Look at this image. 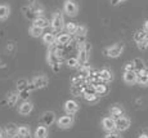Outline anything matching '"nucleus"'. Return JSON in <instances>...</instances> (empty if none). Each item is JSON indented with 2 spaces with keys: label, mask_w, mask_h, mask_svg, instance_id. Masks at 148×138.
<instances>
[{
  "label": "nucleus",
  "mask_w": 148,
  "mask_h": 138,
  "mask_svg": "<svg viewBox=\"0 0 148 138\" xmlns=\"http://www.w3.org/2000/svg\"><path fill=\"white\" fill-rule=\"evenodd\" d=\"M47 62L52 67L53 72H56V74L59 72V70H61V62H62V54L59 52L57 44L49 47L48 53H47Z\"/></svg>",
  "instance_id": "obj_1"
},
{
  "label": "nucleus",
  "mask_w": 148,
  "mask_h": 138,
  "mask_svg": "<svg viewBox=\"0 0 148 138\" xmlns=\"http://www.w3.org/2000/svg\"><path fill=\"white\" fill-rule=\"evenodd\" d=\"M66 26V22H64L63 14L61 12H56L52 16V21H50V27H52L54 34H59Z\"/></svg>",
  "instance_id": "obj_2"
},
{
  "label": "nucleus",
  "mask_w": 148,
  "mask_h": 138,
  "mask_svg": "<svg viewBox=\"0 0 148 138\" xmlns=\"http://www.w3.org/2000/svg\"><path fill=\"white\" fill-rule=\"evenodd\" d=\"M90 50H92V45L90 43L85 41L84 44H81L79 47V50H77V59L80 62V65H88V61H89V54H90Z\"/></svg>",
  "instance_id": "obj_3"
},
{
  "label": "nucleus",
  "mask_w": 148,
  "mask_h": 138,
  "mask_svg": "<svg viewBox=\"0 0 148 138\" xmlns=\"http://www.w3.org/2000/svg\"><path fill=\"white\" fill-rule=\"evenodd\" d=\"M124 48H125V45L122 43H116V44L106 48L104 49V54L107 57H110V58H119L122 54V52H124Z\"/></svg>",
  "instance_id": "obj_4"
},
{
  "label": "nucleus",
  "mask_w": 148,
  "mask_h": 138,
  "mask_svg": "<svg viewBox=\"0 0 148 138\" xmlns=\"http://www.w3.org/2000/svg\"><path fill=\"white\" fill-rule=\"evenodd\" d=\"M63 13H66L68 17H76L79 13V5L73 0H64Z\"/></svg>",
  "instance_id": "obj_5"
},
{
  "label": "nucleus",
  "mask_w": 148,
  "mask_h": 138,
  "mask_svg": "<svg viewBox=\"0 0 148 138\" xmlns=\"http://www.w3.org/2000/svg\"><path fill=\"white\" fill-rule=\"evenodd\" d=\"M73 123V115H70V114H66L64 116H61L58 120H57V125H58L59 129H70L72 128Z\"/></svg>",
  "instance_id": "obj_6"
},
{
  "label": "nucleus",
  "mask_w": 148,
  "mask_h": 138,
  "mask_svg": "<svg viewBox=\"0 0 148 138\" xmlns=\"http://www.w3.org/2000/svg\"><path fill=\"white\" fill-rule=\"evenodd\" d=\"M86 34H88V27L84 25H80L77 27L75 32V38H76V44L80 47L81 44H84L86 41Z\"/></svg>",
  "instance_id": "obj_7"
},
{
  "label": "nucleus",
  "mask_w": 148,
  "mask_h": 138,
  "mask_svg": "<svg viewBox=\"0 0 148 138\" xmlns=\"http://www.w3.org/2000/svg\"><path fill=\"white\" fill-rule=\"evenodd\" d=\"M130 124H132V121H130L129 117L126 116H121L119 117V119H116V130L117 132H125L129 129Z\"/></svg>",
  "instance_id": "obj_8"
},
{
  "label": "nucleus",
  "mask_w": 148,
  "mask_h": 138,
  "mask_svg": "<svg viewBox=\"0 0 148 138\" xmlns=\"http://www.w3.org/2000/svg\"><path fill=\"white\" fill-rule=\"evenodd\" d=\"M64 111H66V114H70V115H75L77 112L79 110H80V105H79L76 101L73 99H68L64 102Z\"/></svg>",
  "instance_id": "obj_9"
},
{
  "label": "nucleus",
  "mask_w": 148,
  "mask_h": 138,
  "mask_svg": "<svg viewBox=\"0 0 148 138\" xmlns=\"http://www.w3.org/2000/svg\"><path fill=\"white\" fill-rule=\"evenodd\" d=\"M18 128L19 126L14 123H9V124L5 125L4 128V134L5 138H16L18 136Z\"/></svg>",
  "instance_id": "obj_10"
},
{
  "label": "nucleus",
  "mask_w": 148,
  "mask_h": 138,
  "mask_svg": "<svg viewBox=\"0 0 148 138\" xmlns=\"http://www.w3.org/2000/svg\"><path fill=\"white\" fill-rule=\"evenodd\" d=\"M102 128L107 132V133H111V132L116 130V120L111 116H107L102 120Z\"/></svg>",
  "instance_id": "obj_11"
},
{
  "label": "nucleus",
  "mask_w": 148,
  "mask_h": 138,
  "mask_svg": "<svg viewBox=\"0 0 148 138\" xmlns=\"http://www.w3.org/2000/svg\"><path fill=\"white\" fill-rule=\"evenodd\" d=\"M31 81L34 83V85H35L36 89H44L48 84H49V80H48V77L45 75H36V76H34Z\"/></svg>",
  "instance_id": "obj_12"
},
{
  "label": "nucleus",
  "mask_w": 148,
  "mask_h": 138,
  "mask_svg": "<svg viewBox=\"0 0 148 138\" xmlns=\"http://www.w3.org/2000/svg\"><path fill=\"white\" fill-rule=\"evenodd\" d=\"M122 79L127 85H133L138 83V74H136V71H124Z\"/></svg>",
  "instance_id": "obj_13"
},
{
  "label": "nucleus",
  "mask_w": 148,
  "mask_h": 138,
  "mask_svg": "<svg viewBox=\"0 0 148 138\" xmlns=\"http://www.w3.org/2000/svg\"><path fill=\"white\" fill-rule=\"evenodd\" d=\"M41 123L47 126H50L56 123V112L53 111H45L41 115Z\"/></svg>",
  "instance_id": "obj_14"
},
{
  "label": "nucleus",
  "mask_w": 148,
  "mask_h": 138,
  "mask_svg": "<svg viewBox=\"0 0 148 138\" xmlns=\"http://www.w3.org/2000/svg\"><path fill=\"white\" fill-rule=\"evenodd\" d=\"M22 10H23V16L26 17L27 19H30V21H34V19L38 17V14H36V7H35V5L28 4L27 7L22 8Z\"/></svg>",
  "instance_id": "obj_15"
},
{
  "label": "nucleus",
  "mask_w": 148,
  "mask_h": 138,
  "mask_svg": "<svg viewBox=\"0 0 148 138\" xmlns=\"http://www.w3.org/2000/svg\"><path fill=\"white\" fill-rule=\"evenodd\" d=\"M32 110H34V103L31 102V101H23V102L19 105V107H18V112L21 114V115H28V114H31L32 112Z\"/></svg>",
  "instance_id": "obj_16"
},
{
  "label": "nucleus",
  "mask_w": 148,
  "mask_h": 138,
  "mask_svg": "<svg viewBox=\"0 0 148 138\" xmlns=\"http://www.w3.org/2000/svg\"><path fill=\"white\" fill-rule=\"evenodd\" d=\"M71 40H72V38H71V34H59V35H57V43L56 44L58 45V47H64V45H68L71 43Z\"/></svg>",
  "instance_id": "obj_17"
},
{
  "label": "nucleus",
  "mask_w": 148,
  "mask_h": 138,
  "mask_svg": "<svg viewBox=\"0 0 148 138\" xmlns=\"http://www.w3.org/2000/svg\"><path fill=\"white\" fill-rule=\"evenodd\" d=\"M42 43L48 47H52L57 43V35L54 32H47L42 35Z\"/></svg>",
  "instance_id": "obj_18"
},
{
  "label": "nucleus",
  "mask_w": 148,
  "mask_h": 138,
  "mask_svg": "<svg viewBox=\"0 0 148 138\" xmlns=\"http://www.w3.org/2000/svg\"><path fill=\"white\" fill-rule=\"evenodd\" d=\"M28 34H30L32 38H40V36L44 35V28L39 27L36 25H31L30 28H28Z\"/></svg>",
  "instance_id": "obj_19"
},
{
  "label": "nucleus",
  "mask_w": 148,
  "mask_h": 138,
  "mask_svg": "<svg viewBox=\"0 0 148 138\" xmlns=\"http://www.w3.org/2000/svg\"><path fill=\"white\" fill-rule=\"evenodd\" d=\"M99 76H101L102 81L104 83H110L113 80V74L111 70H108V68H103V70L99 71Z\"/></svg>",
  "instance_id": "obj_20"
},
{
  "label": "nucleus",
  "mask_w": 148,
  "mask_h": 138,
  "mask_svg": "<svg viewBox=\"0 0 148 138\" xmlns=\"http://www.w3.org/2000/svg\"><path fill=\"white\" fill-rule=\"evenodd\" d=\"M110 116L111 117H113V119H119V117H121V116H124V108L120 107V106H112L111 107V110H110Z\"/></svg>",
  "instance_id": "obj_21"
},
{
  "label": "nucleus",
  "mask_w": 148,
  "mask_h": 138,
  "mask_svg": "<svg viewBox=\"0 0 148 138\" xmlns=\"http://www.w3.org/2000/svg\"><path fill=\"white\" fill-rule=\"evenodd\" d=\"M95 92H97V94H98V96L103 97V96H107V94H108L110 88H108V85L106 84V83L102 81V83H99V84L95 85Z\"/></svg>",
  "instance_id": "obj_22"
},
{
  "label": "nucleus",
  "mask_w": 148,
  "mask_h": 138,
  "mask_svg": "<svg viewBox=\"0 0 148 138\" xmlns=\"http://www.w3.org/2000/svg\"><path fill=\"white\" fill-rule=\"evenodd\" d=\"M10 16V7L7 4H0V21H5Z\"/></svg>",
  "instance_id": "obj_23"
},
{
  "label": "nucleus",
  "mask_w": 148,
  "mask_h": 138,
  "mask_svg": "<svg viewBox=\"0 0 148 138\" xmlns=\"http://www.w3.org/2000/svg\"><path fill=\"white\" fill-rule=\"evenodd\" d=\"M35 138H48V128L47 125H39L35 130V134H34Z\"/></svg>",
  "instance_id": "obj_24"
},
{
  "label": "nucleus",
  "mask_w": 148,
  "mask_h": 138,
  "mask_svg": "<svg viewBox=\"0 0 148 138\" xmlns=\"http://www.w3.org/2000/svg\"><path fill=\"white\" fill-rule=\"evenodd\" d=\"M138 74V84L142 85V87H148V74L147 70L140 71V72H136Z\"/></svg>",
  "instance_id": "obj_25"
},
{
  "label": "nucleus",
  "mask_w": 148,
  "mask_h": 138,
  "mask_svg": "<svg viewBox=\"0 0 148 138\" xmlns=\"http://www.w3.org/2000/svg\"><path fill=\"white\" fill-rule=\"evenodd\" d=\"M32 25H36V26H39V27H41V28H47L48 26H49V21H48L44 16H40V17H36V18L34 19Z\"/></svg>",
  "instance_id": "obj_26"
},
{
  "label": "nucleus",
  "mask_w": 148,
  "mask_h": 138,
  "mask_svg": "<svg viewBox=\"0 0 148 138\" xmlns=\"http://www.w3.org/2000/svg\"><path fill=\"white\" fill-rule=\"evenodd\" d=\"M18 99H19L18 93L12 92V93H9L7 97V106L8 107H13V106H16V103L18 102Z\"/></svg>",
  "instance_id": "obj_27"
},
{
  "label": "nucleus",
  "mask_w": 148,
  "mask_h": 138,
  "mask_svg": "<svg viewBox=\"0 0 148 138\" xmlns=\"http://www.w3.org/2000/svg\"><path fill=\"white\" fill-rule=\"evenodd\" d=\"M18 137L19 138H31V130L30 126L27 125H21L18 128Z\"/></svg>",
  "instance_id": "obj_28"
},
{
  "label": "nucleus",
  "mask_w": 148,
  "mask_h": 138,
  "mask_svg": "<svg viewBox=\"0 0 148 138\" xmlns=\"http://www.w3.org/2000/svg\"><path fill=\"white\" fill-rule=\"evenodd\" d=\"M133 63H134V66H135V71H136V72H140V71L147 70L146 65H144V61L142 58H134V59H133Z\"/></svg>",
  "instance_id": "obj_29"
},
{
  "label": "nucleus",
  "mask_w": 148,
  "mask_h": 138,
  "mask_svg": "<svg viewBox=\"0 0 148 138\" xmlns=\"http://www.w3.org/2000/svg\"><path fill=\"white\" fill-rule=\"evenodd\" d=\"M77 27H79L77 23H75V22H68V23H66V26H64V30H66V32L71 34V35H75Z\"/></svg>",
  "instance_id": "obj_30"
},
{
  "label": "nucleus",
  "mask_w": 148,
  "mask_h": 138,
  "mask_svg": "<svg viewBox=\"0 0 148 138\" xmlns=\"http://www.w3.org/2000/svg\"><path fill=\"white\" fill-rule=\"evenodd\" d=\"M82 97H84V99L86 101V102H89V103H97L99 101V98H101V96H98L97 93L85 94V96H82Z\"/></svg>",
  "instance_id": "obj_31"
},
{
  "label": "nucleus",
  "mask_w": 148,
  "mask_h": 138,
  "mask_svg": "<svg viewBox=\"0 0 148 138\" xmlns=\"http://www.w3.org/2000/svg\"><path fill=\"white\" fill-rule=\"evenodd\" d=\"M67 66L70 68H77V67H80V62H79V59H77V57H71V58H68L67 59Z\"/></svg>",
  "instance_id": "obj_32"
},
{
  "label": "nucleus",
  "mask_w": 148,
  "mask_h": 138,
  "mask_svg": "<svg viewBox=\"0 0 148 138\" xmlns=\"http://www.w3.org/2000/svg\"><path fill=\"white\" fill-rule=\"evenodd\" d=\"M147 34L148 32H146L144 31V28L143 30H138L134 34V40H135V43H139V41H142V40H144L146 39V36H147Z\"/></svg>",
  "instance_id": "obj_33"
},
{
  "label": "nucleus",
  "mask_w": 148,
  "mask_h": 138,
  "mask_svg": "<svg viewBox=\"0 0 148 138\" xmlns=\"http://www.w3.org/2000/svg\"><path fill=\"white\" fill-rule=\"evenodd\" d=\"M28 83H30V81H27L26 79H19L18 81H17V90H18V92L25 90V89L27 88Z\"/></svg>",
  "instance_id": "obj_34"
},
{
  "label": "nucleus",
  "mask_w": 148,
  "mask_h": 138,
  "mask_svg": "<svg viewBox=\"0 0 148 138\" xmlns=\"http://www.w3.org/2000/svg\"><path fill=\"white\" fill-rule=\"evenodd\" d=\"M30 93H31V92L28 90L27 88L25 89V90H22V92H18L19 99H22V101H27V99H28V97H30Z\"/></svg>",
  "instance_id": "obj_35"
},
{
  "label": "nucleus",
  "mask_w": 148,
  "mask_h": 138,
  "mask_svg": "<svg viewBox=\"0 0 148 138\" xmlns=\"http://www.w3.org/2000/svg\"><path fill=\"white\" fill-rule=\"evenodd\" d=\"M124 71H135V66H134V63H133V61L132 62H127L126 65H125Z\"/></svg>",
  "instance_id": "obj_36"
},
{
  "label": "nucleus",
  "mask_w": 148,
  "mask_h": 138,
  "mask_svg": "<svg viewBox=\"0 0 148 138\" xmlns=\"http://www.w3.org/2000/svg\"><path fill=\"white\" fill-rule=\"evenodd\" d=\"M104 138H122L119 133H115V132H111V133H108Z\"/></svg>",
  "instance_id": "obj_37"
},
{
  "label": "nucleus",
  "mask_w": 148,
  "mask_h": 138,
  "mask_svg": "<svg viewBox=\"0 0 148 138\" xmlns=\"http://www.w3.org/2000/svg\"><path fill=\"white\" fill-rule=\"evenodd\" d=\"M110 1H111V4H112V5H113V7H116V5L121 4V3L126 1V0H110Z\"/></svg>",
  "instance_id": "obj_38"
},
{
  "label": "nucleus",
  "mask_w": 148,
  "mask_h": 138,
  "mask_svg": "<svg viewBox=\"0 0 148 138\" xmlns=\"http://www.w3.org/2000/svg\"><path fill=\"white\" fill-rule=\"evenodd\" d=\"M38 1H39V0H27V3H28V4H31V5H35Z\"/></svg>",
  "instance_id": "obj_39"
},
{
  "label": "nucleus",
  "mask_w": 148,
  "mask_h": 138,
  "mask_svg": "<svg viewBox=\"0 0 148 138\" xmlns=\"http://www.w3.org/2000/svg\"><path fill=\"white\" fill-rule=\"evenodd\" d=\"M143 28H144V31L146 32H148V21L144 22V25H143Z\"/></svg>",
  "instance_id": "obj_40"
},
{
  "label": "nucleus",
  "mask_w": 148,
  "mask_h": 138,
  "mask_svg": "<svg viewBox=\"0 0 148 138\" xmlns=\"http://www.w3.org/2000/svg\"><path fill=\"white\" fill-rule=\"evenodd\" d=\"M0 138H5V134H4V129L0 128Z\"/></svg>",
  "instance_id": "obj_41"
},
{
  "label": "nucleus",
  "mask_w": 148,
  "mask_h": 138,
  "mask_svg": "<svg viewBox=\"0 0 148 138\" xmlns=\"http://www.w3.org/2000/svg\"><path fill=\"white\" fill-rule=\"evenodd\" d=\"M138 138H148V134H140Z\"/></svg>",
  "instance_id": "obj_42"
},
{
  "label": "nucleus",
  "mask_w": 148,
  "mask_h": 138,
  "mask_svg": "<svg viewBox=\"0 0 148 138\" xmlns=\"http://www.w3.org/2000/svg\"><path fill=\"white\" fill-rule=\"evenodd\" d=\"M4 67H5L4 62H3V61H0V68H4Z\"/></svg>",
  "instance_id": "obj_43"
},
{
  "label": "nucleus",
  "mask_w": 148,
  "mask_h": 138,
  "mask_svg": "<svg viewBox=\"0 0 148 138\" xmlns=\"http://www.w3.org/2000/svg\"><path fill=\"white\" fill-rule=\"evenodd\" d=\"M147 74H148V68H147Z\"/></svg>",
  "instance_id": "obj_44"
}]
</instances>
